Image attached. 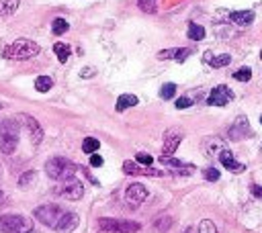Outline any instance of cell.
<instances>
[{
  "mask_svg": "<svg viewBox=\"0 0 262 233\" xmlns=\"http://www.w3.org/2000/svg\"><path fill=\"white\" fill-rule=\"evenodd\" d=\"M160 162H162L164 166H170V168H178V170H195V166H189V164H185V162L176 160L174 156H172V158H170V156H162V158H160Z\"/></svg>",
  "mask_w": 262,
  "mask_h": 233,
  "instance_id": "7402d4cb",
  "label": "cell"
},
{
  "mask_svg": "<svg viewBox=\"0 0 262 233\" xmlns=\"http://www.w3.org/2000/svg\"><path fill=\"white\" fill-rule=\"evenodd\" d=\"M76 170H78V166L74 162H70L68 158H60V156L47 160V164H45V174L51 180H58V182H64V180L74 178Z\"/></svg>",
  "mask_w": 262,
  "mask_h": 233,
  "instance_id": "7a4b0ae2",
  "label": "cell"
},
{
  "mask_svg": "<svg viewBox=\"0 0 262 233\" xmlns=\"http://www.w3.org/2000/svg\"><path fill=\"white\" fill-rule=\"evenodd\" d=\"M231 100H233L231 88L225 86V84H219V86H215V88L209 92L207 104H209V106H225V104L231 102Z\"/></svg>",
  "mask_w": 262,
  "mask_h": 233,
  "instance_id": "9c48e42d",
  "label": "cell"
},
{
  "mask_svg": "<svg viewBox=\"0 0 262 233\" xmlns=\"http://www.w3.org/2000/svg\"><path fill=\"white\" fill-rule=\"evenodd\" d=\"M98 225L100 229H113V231H119V233H136L140 231V223L136 221H127V219H98Z\"/></svg>",
  "mask_w": 262,
  "mask_h": 233,
  "instance_id": "52a82bcc",
  "label": "cell"
},
{
  "mask_svg": "<svg viewBox=\"0 0 262 233\" xmlns=\"http://www.w3.org/2000/svg\"><path fill=\"white\" fill-rule=\"evenodd\" d=\"M182 233H199V229H195V227H189V229H185Z\"/></svg>",
  "mask_w": 262,
  "mask_h": 233,
  "instance_id": "60d3db41",
  "label": "cell"
},
{
  "mask_svg": "<svg viewBox=\"0 0 262 233\" xmlns=\"http://www.w3.org/2000/svg\"><path fill=\"white\" fill-rule=\"evenodd\" d=\"M180 141H182V133L180 131H176V129L168 131L166 137H164V156H174V152L178 150Z\"/></svg>",
  "mask_w": 262,
  "mask_h": 233,
  "instance_id": "7c38bea8",
  "label": "cell"
},
{
  "mask_svg": "<svg viewBox=\"0 0 262 233\" xmlns=\"http://www.w3.org/2000/svg\"><path fill=\"white\" fill-rule=\"evenodd\" d=\"M54 53L58 55V60H60L62 64H66L68 57H70V53H72V49H70L66 43H56V45H54Z\"/></svg>",
  "mask_w": 262,
  "mask_h": 233,
  "instance_id": "cb8c5ba5",
  "label": "cell"
},
{
  "mask_svg": "<svg viewBox=\"0 0 262 233\" xmlns=\"http://www.w3.org/2000/svg\"><path fill=\"white\" fill-rule=\"evenodd\" d=\"M123 172H125V174H131V176H136V174H144V176H160V174H162V172H158V170L144 168V166H140L138 162H131V160L123 162Z\"/></svg>",
  "mask_w": 262,
  "mask_h": 233,
  "instance_id": "4fadbf2b",
  "label": "cell"
},
{
  "mask_svg": "<svg viewBox=\"0 0 262 233\" xmlns=\"http://www.w3.org/2000/svg\"><path fill=\"white\" fill-rule=\"evenodd\" d=\"M35 176H37V174H35V170H29V172H25V174L19 178V186H21V188H29V186L33 184Z\"/></svg>",
  "mask_w": 262,
  "mask_h": 233,
  "instance_id": "f546056e",
  "label": "cell"
},
{
  "mask_svg": "<svg viewBox=\"0 0 262 233\" xmlns=\"http://www.w3.org/2000/svg\"><path fill=\"white\" fill-rule=\"evenodd\" d=\"M260 57H262V51H260Z\"/></svg>",
  "mask_w": 262,
  "mask_h": 233,
  "instance_id": "f6af8a7d",
  "label": "cell"
},
{
  "mask_svg": "<svg viewBox=\"0 0 262 233\" xmlns=\"http://www.w3.org/2000/svg\"><path fill=\"white\" fill-rule=\"evenodd\" d=\"M203 62H205V64H209L211 68L219 70V68H227V66L231 64V55H227V53H221V55H213V51H205V55H203Z\"/></svg>",
  "mask_w": 262,
  "mask_h": 233,
  "instance_id": "5bb4252c",
  "label": "cell"
},
{
  "mask_svg": "<svg viewBox=\"0 0 262 233\" xmlns=\"http://www.w3.org/2000/svg\"><path fill=\"white\" fill-rule=\"evenodd\" d=\"M19 9V0H0V17L15 15Z\"/></svg>",
  "mask_w": 262,
  "mask_h": 233,
  "instance_id": "44dd1931",
  "label": "cell"
},
{
  "mask_svg": "<svg viewBox=\"0 0 262 233\" xmlns=\"http://www.w3.org/2000/svg\"><path fill=\"white\" fill-rule=\"evenodd\" d=\"M56 194L66 198V200H80L82 194H84V186L80 180L76 178H70V180H64L58 188H56Z\"/></svg>",
  "mask_w": 262,
  "mask_h": 233,
  "instance_id": "8992f818",
  "label": "cell"
},
{
  "mask_svg": "<svg viewBox=\"0 0 262 233\" xmlns=\"http://www.w3.org/2000/svg\"><path fill=\"white\" fill-rule=\"evenodd\" d=\"M227 135H229L231 141H242V139L252 137V129H250V123H248V116L246 114H238V119L231 123Z\"/></svg>",
  "mask_w": 262,
  "mask_h": 233,
  "instance_id": "ba28073f",
  "label": "cell"
},
{
  "mask_svg": "<svg viewBox=\"0 0 262 233\" xmlns=\"http://www.w3.org/2000/svg\"><path fill=\"white\" fill-rule=\"evenodd\" d=\"M154 227H156L158 233H166V231L172 227V219H170L168 215H162V217H158V219L154 221Z\"/></svg>",
  "mask_w": 262,
  "mask_h": 233,
  "instance_id": "4316f807",
  "label": "cell"
},
{
  "mask_svg": "<svg viewBox=\"0 0 262 233\" xmlns=\"http://www.w3.org/2000/svg\"><path fill=\"white\" fill-rule=\"evenodd\" d=\"M199 233H217V227L211 219H203L199 223Z\"/></svg>",
  "mask_w": 262,
  "mask_h": 233,
  "instance_id": "4dcf8cb0",
  "label": "cell"
},
{
  "mask_svg": "<svg viewBox=\"0 0 262 233\" xmlns=\"http://www.w3.org/2000/svg\"><path fill=\"white\" fill-rule=\"evenodd\" d=\"M189 106H193V100H191L189 96H180V98H176V108H189Z\"/></svg>",
  "mask_w": 262,
  "mask_h": 233,
  "instance_id": "d590c367",
  "label": "cell"
},
{
  "mask_svg": "<svg viewBox=\"0 0 262 233\" xmlns=\"http://www.w3.org/2000/svg\"><path fill=\"white\" fill-rule=\"evenodd\" d=\"M0 108H3V102H0Z\"/></svg>",
  "mask_w": 262,
  "mask_h": 233,
  "instance_id": "ee69618b",
  "label": "cell"
},
{
  "mask_svg": "<svg viewBox=\"0 0 262 233\" xmlns=\"http://www.w3.org/2000/svg\"><path fill=\"white\" fill-rule=\"evenodd\" d=\"M233 78H235L238 82H248V80L252 78V70H250V68H240L238 72H233Z\"/></svg>",
  "mask_w": 262,
  "mask_h": 233,
  "instance_id": "1f68e13d",
  "label": "cell"
},
{
  "mask_svg": "<svg viewBox=\"0 0 262 233\" xmlns=\"http://www.w3.org/2000/svg\"><path fill=\"white\" fill-rule=\"evenodd\" d=\"M98 150H100V141H98L96 137H86V139L82 141V152H84V154L92 156V154H96Z\"/></svg>",
  "mask_w": 262,
  "mask_h": 233,
  "instance_id": "603a6c76",
  "label": "cell"
},
{
  "mask_svg": "<svg viewBox=\"0 0 262 233\" xmlns=\"http://www.w3.org/2000/svg\"><path fill=\"white\" fill-rule=\"evenodd\" d=\"M203 150L207 152V156H217L219 158V154L223 152V141H219L217 137H209V139H205Z\"/></svg>",
  "mask_w": 262,
  "mask_h": 233,
  "instance_id": "d6986e66",
  "label": "cell"
},
{
  "mask_svg": "<svg viewBox=\"0 0 262 233\" xmlns=\"http://www.w3.org/2000/svg\"><path fill=\"white\" fill-rule=\"evenodd\" d=\"M148 198V188L140 182H134V184H129L127 190H125V200L131 205V207H138L142 202H146Z\"/></svg>",
  "mask_w": 262,
  "mask_h": 233,
  "instance_id": "30bf717a",
  "label": "cell"
},
{
  "mask_svg": "<svg viewBox=\"0 0 262 233\" xmlns=\"http://www.w3.org/2000/svg\"><path fill=\"white\" fill-rule=\"evenodd\" d=\"M250 192H252L254 196L262 198V186H258V184H252V186H250Z\"/></svg>",
  "mask_w": 262,
  "mask_h": 233,
  "instance_id": "f35d334b",
  "label": "cell"
},
{
  "mask_svg": "<svg viewBox=\"0 0 262 233\" xmlns=\"http://www.w3.org/2000/svg\"><path fill=\"white\" fill-rule=\"evenodd\" d=\"M23 121H25V125H27V131H29V135H31L33 145H39L41 139H43V129H41L39 121L35 119V116H29V114L23 116Z\"/></svg>",
  "mask_w": 262,
  "mask_h": 233,
  "instance_id": "8fae6325",
  "label": "cell"
},
{
  "mask_svg": "<svg viewBox=\"0 0 262 233\" xmlns=\"http://www.w3.org/2000/svg\"><path fill=\"white\" fill-rule=\"evenodd\" d=\"M260 125H262V116H260Z\"/></svg>",
  "mask_w": 262,
  "mask_h": 233,
  "instance_id": "7bdbcfd3",
  "label": "cell"
},
{
  "mask_svg": "<svg viewBox=\"0 0 262 233\" xmlns=\"http://www.w3.org/2000/svg\"><path fill=\"white\" fill-rule=\"evenodd\" d=\"M90 166H92V168H100V166H102V158H100L98 154H92V156H90Z\"/></svg>",
  "mask_w": 262,
  "mask_h": 233,
  "instance_id": "8d00e7d4",
  "label": "cell"
},
{
  "mask_svg": "<svg viewBox=\"0 0 262 233\" xmlns=\"http://www.w3.org/2000/svg\"><path fill=\"white\" fill-rule=\"evenodd\" d=\"M51 88H54V80L49 76H39L35 80V90L37 92H49Z\"/></svg>",
  "mask_w": 262,
  "mask_h": 233,
  "instance_id": "d4e9b609",
  "label": "cell"
},
{
  "mask_svg": "<svg viewBox=\"0 0 262 233\" xmlns=\"http://www.w3.org/2000/svg\"><path fill=\"white\" fill-rule=\"evenodd\" d=\"M39 51H41V47H39V43H35L33 39H17L13 45H9V47L3 51V55L9 57V60L21 62V60H31V57H35Z\"/></svg>",
  "mask_w": 262,
  "mask_h": 233,
  "instance_id": "3957f363",
  "label": "cell"
},
{
  "mask_svg": "<svg viewBox=\"0 0 262 233\" xmlns=\"http://www.w3.org/2000/svg\"><path fill=\"white\" fill-rule=\"evenodd\" d=\"M219 162H221V166L227 168L229 172H244V164H238V162L233 160V154H231L229 150H223V152L219 154Z\"/></svg>",
  "mask_w": 262,
  "mask_h": 233,
  "instance_id": "e0dca14e",
  "label": "cell"
},
{
  "mask_svg": "<svg viewBox=\"0 0 262 233\" xmlns=\"http://www.w3.org/2000/svg\"><path fill=\"white\" fill-rule=\"evenodd\" d=\"M19 125L15 119H0V152L5 156H13L19 145Z\"/></svg>",
  "mask_w": 262,
  "mask_h": 233,
  "instance_id": "6da1fadb",
  "label": "cell"
},
{
  "mask_svg": "<svg viewBox=\"0 0 262 233\" xmlns=\"http://www.w3.org/2000/svg\"><path fill=\"white\" fill-rule=\"evenodd\" d=\"M174 53H176V49H164V51H160V53H158V60H166V57H174Z\"/></svg>",
  "mask_w": 262,
  "mask_h": 233,
  "instance_id": "74e56055",
  "label": "cell"
},
{
  "mask_svg": "<svg viewBox=\"0 0 262 233\" xmlns=\"http://www.w3.org/2000/svg\"><path fill=\"white\" fill-rule=\"evenodd\" d=\"M33 215H35L37 221H41V223L47 225L49 229H58L62 217L66 215V209H62V207H58V205H41V207H37V209L33 211Z\"/></svg>",
  "mask_w": 262,
  "mask_h": 233,
  "instance_id": "5b68a950",
  "label": "cell"
},
{
  "mask_svg": "<svg viewBox=\"0 0 262 233\" xmlns=\"http://www.w3.org/2000/svg\"><path fill=\"white\" fill-rule=\"evenodd\" d=\"M136 162H138L140 166H152V164H154V158H152L150 154H144V152H140V154L136 156Z\"/></svg>",
  "mask_w": 262,
  "mask_h": 233,
  "instance_id": "d6a6232c",
  "label": "cell"
},
{
  "mask_svg": "<svg viewBox=\"0 0 262 233\" xmlns=\"http://www.w3.org/2000/svg\"><path fill=\"white\" fill-rule=\"evenodd\" d=\"M174 94H176V84H172V82H168V84H164V86L160 88V96H162L164 100H170Z\"/></svg>",
  "mask_w": 262,
  "mask_h": 233,
  "instance_id": "f1b7e54d",
  "label": "cell"
},
{
  "mask_svg": "<svg viewBox=\"0 0 262 233\" xmlns=\"http://www.w3.org/2000/svg\"><path fill=\"white\" fill-rule=\"evenodd\" d=\"M229 21L238 27H250L254 23V13L252 11H233L229 15Z\"/></svg>",
  "mask_w": 262,
  "mask_h": 233,
  "instance_id": "2e32d148",
  "label": "cell"
},
{
  "mask_svg": "<svg viewBox=\"0 0 262 233\" xmlns=\"http://www.w3.org/2000/svg\"><path fill=\"white\" fill-rule=\"evenodd\" d=\"M138 5H140V9H142L144 13L152 15V13H156V9H158V0H138Z\"/></svg>",
  "mask_w": 262,
  "mask_h": 233,
  "instance_id": "83f0119b",
  "label": "cell"
},
{
  "mask_svg": "<svg viewBox=\"0 0 262 233\" xmlns=\"http://www.w3.org/2000/svg\"><path fill=\"white\" fill-rule=\"evenodd\" d=\"M187 35H189V39H193V41H203L205 35H207V31H205V27H201V25H197V23H189Z\"/></svg>",
  "mask_w": 262,
  "mask_h": 233,
  "instance_id": "ffe728a7",
  "label": "cell"
},
{
  "mask_svg": "<svg viewBox=\"0 0 262 233\" xmlns=\"http://www.w3.org/2000/svg\"><path fill=\"white\" fill-rule=\"evenodd\" d=\"M78 223H80V217H78L76 213H72V211H66V215L62 217V221H60V225H58L56 231H60V233H70V231H74V229L78 227Z\"/></svg>",
  "mask_w": 262,
  "mask_h": 233,
  "instance_id": "9a60e30c",
  "label": "cell"
},
{
  "mask_svg": "<svg viewBox=\"0 0 262 233\" xmlns=\"http://www.w3.org/2000/svg\"><path fill=\"white\" fill-rule=\"evenodd\" d=\"M203 176H205L209 182H217V180L221 178V172H219L217 168H207V170L203 172Z\"/></svg>",
  "mask_w": 262,
  "mask_h": 233,
  "instance_id": "836d02e7",
  "label": "cell"
},
{
  "mask_svg": "<svg viewBox=\"0 0 262 233\" xmlns=\"http://www.w3.org/2000/svg\"><path fill=\"white\" fill-rule=\"evenodd\" d=\"M138 102H140V98H138L136 94H121V96L117 98L115 108L121 112V110H127V108H134V106H138Z\"/></svg>",
  "mask_w": 262,
  "mask_h": 233,
  "instance_id": "ac0fdd59",
  "label": "cell"
},
{
  "mask_svg": "<svg viewBox=\"0 0 262 233\" xmlns=\"http://www.w3.org/2000/svg\"><path fill=\"white\" fill-rule=\"evenodd\" d=\"M68 29H70V25H68V21L66 19H54L51 21V33H56V35H64V33H68Z\"/></svg>",
  "mask_w": 262,
  "mask_h": 233,
  "instance_id": "484cf974",
  "label": "cell"
},
{
  "mask_svg": "<svg viewBox=\"0 0 262 233\" xmlns=\"http://www.w3.org/2000/svg\"><path fill=\"white\" fill-rule=\"evenodd\" d=\"M0 231L3 233H29L33 231V221L25 215L9 213L0 215Z\"/></svg>",
  "mask_w": 262,
  "mask_h": 233,
  "instance_id": "277c9868",
  "label": "cell"
},
{
  "mask_svg": "<svg viewBox=\"0 0 262 233\" xmlns=\"http://www.w3.org/2000/svg\"><path fill=\"white\" fill-rule=\"evenodd\" d=\"M98 233H119V231H113V229H100Z\"/></svg>",
  "mask_w": 262,
  "mask_h": 233,
  "instance_id": "b9f144b4",
  "label": "cell"
},
{
  "mask_svg": "<svg viewBox=\"0 0 262 233\" xmlns=\"http://www.w3.org/2000/svg\"><path fill=\"white\" fill-rule=\"evenodd\" d=\"M94 74H96V70H92V68H84V70L80 72L82 78H88V76H94Z\"/></svg>",
  "mask_w": 262,
  "mask_h": 233,
  "instance_id": "ab89813d",
  "label": "cell"
},
{
  "mask_svg": "<svg viewBox=\"0 0 262 233\" xmlns=\"http://www.w3.org/2000/svg\"><path fill=\"white\" fill-rule=\"evenodd\" d=\"M29 233H35V231H29Z\"/></svg>",
  "mask_w": 262,
  "mask_h": 233,
  "instance_id": "bcb514c9",
  "label": "cell"
},
{
  "mask_svg": "<svg viewBox=\"0 0 262 233\" xmlns=\"http://www.w3.org/2000/svg\"><path fill=\"white\" fill-rule=\"evenodd\" d=\"M193 53V49H189V47H182V49H176V53H174V60L178 62V64H182L189 55Z\"/></svg>",
  "mask_w": 262,
  "mask_h": 233,
  "instance_id": "e575fe53",
  "label": "cell"
}]
</instances>
